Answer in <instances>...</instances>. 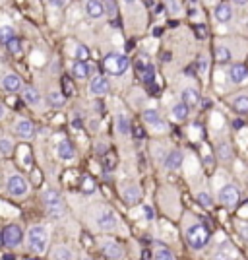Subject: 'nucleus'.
<instances>
[{
  "label": "nucleus",
  "instance_id": "obj_1",
  "mask_svg": "<svg viewBox=\"0 0 248 260\" xmlns=\"http://www.w3.org/2000/svg\"><path fill=\"white\" fill-rule=\"evenodd\" d=\"M185 235L188 247L194 249V251H204L208 247L210 239H212L210 231H208V228L204 224H192V226H188Z\"/></svg>",
  "mask_w": 248,
  "mask_h": 260
},
{
  "label": "nucleus",
  "instance_id": "obj_2",
  "mask_svg": "<svg viewBox=\"0 0 248 260\" xmlns=\"http://www.w3.org/2000/svg\"><path fill=\"white\" fill-rule=\"evenodd\" d=\"M28 247L35 255H45L49 247V229L45 226H31L28 229Z\"/></svg>",
  "mask_w": 248,
  "mask_h": 260
},
{
  "label": "nucleus",
  "instance_id": "obj_3",
  "mask_svg": "<svg viewBox=\"0 0 248 260\" xmlns=\"http://www.w3.org/2000/svg\"><path fill=\"white\" fill-rule=\"evenodd\" d=\"M41 200H43V204H45V208H47V214H49L51 218L61 220L62 216L66 214L64 198L61 196L59 191H55V189H47V191H43Z\"/></svg>",
  "mask_w": 248,
  "mask_h": 260
},
{
  "label": "nucleus",
  "instance_id": "obj_4",
  "mask_svg": "<svg viewBox=\"0 0 248 260\" xmlns=\"http://www.w3.org/2000/svg\"><path fill=\"white\" fill-rule=\"evenodd\" d=\"M103 66H105V70H107L111 76H123L124 72L128 70L130 63H128V59H126L124 55L111 53V55H107V57H105V63H103Z\"/></svg>",
  "mask_w": 248,
  "mask_h": 260
},
{
  "label": "nucleus",
  "instance_id": "obj_5",
  "mask_svg": "<svg viewBox=\"0 0 248 260\" xmlns=\"http://www.w3.org/2000/svg\"><path fill=\"white\" fill-rule=\"evenodd\" d=\"M6 191L14 198H22V196H28V193H30V183L22 175H12L6 181Z\"/></svg>",
  "mask_w": 248,
  "mask_h": 260
},
{
  "label": "nucleus",
  "instance_id": "obj_6",
  "mask_svg": "<svg viewBox=\"0 0 248 260\" xmlns=\"http://www.w3.org/2000/svg\"><path fill=\"white\" fill-rule=\"evenodd\" d=\"M239 189L235 187V185H231V183H227V185H223L221 189H219V195H217V200H219V204L223 206V208H235L237 204H239Z\"/></svg>",
  "mask_w": 248,
  "mask_h": 260
},
{
  "label": "nucleus",
  "instance_id": "obj_7",
  "mask_svg": "<svg viewBox=\"0 0 248 260\" xmlns=\"http://www.w3.org/2000/svg\"><path fill=\"white\" fill-rule=\"evenodd\" d=\"M22 241H24V231H22L20 226L10 224V226L4 228V231H2V245H6L8 249H16L18 245H22Z\"/></svg>",
  "mask_w": 248,
  "mask_h": 260
},
{
  "label": "nucleus",
  "instance_id": "obj_8",
  "mask_svg": "<svg viewBox=\"0 0 248 260\" xmlns=\"http://www.w3.org/2000/svg\"><path fill=\"white\" fill-rule=\"evenodd\" d=\"M97 228L101 231H115L119 228V216L109 208L101 210V214L97 216Z\"/></svg>",
  "mask_w": 248,
  "mask_h": 260
},
{
  "label": "nucleus",
  "instance_id": "obj_9",
  "mask_svg": "<svg viewBox=\"0 0 248 260\" xmlns=\"http://www.w3.org/2000/svg\"><path fill=\"white\" fill-rule=\"evenodd\" d=\"M99 247H101V251H103V255L107 259H123L124 257L123 247L117 245V241H113V239H101Z\"/></svg>",
  "mask_w": 248,
  "mask_h": 260
},
{
  "label": "nucleus",
  "instance_id": "obj_10",
  "mask_svg": "<svg viewBox=\"0 0 248 260\" xmlns=\"http://www.w3.org/2000/svg\"><path fill=\"white\" fill-rule=\"evenodd\" d=\"M111 92V84L105 76H95L92 82H90V94L95 98H103Z\"/></svg>",
  "mask_w": 248,
  "mask_h": 260
},
{
  "label": "nucleus",
  "instance_id": "obj_11",
  "mask_svg": "<svg viewBox=\"0 0 248 260\" xmlns=\"http://www.w3.org/2000/svg\"><path fill=\"white\" fill-rule=\"evenodd\" d=\"M14 132L22 140H31L33 134H35V127H33V123H31L30 119H18L14 123Z\"/></svg>",
  "mask_w": 248,
  "mask_h": 260
},
{
  "label": "nucleus",
  "instance_id": "obj_12",
  "mask_svg": "<svg viewBox=\"0 0 248 260\" xmlns=\"http://www.w3.org/2000/svg\"><path fill=\"white\" fill-rule=\"evenodd\" d=\"M214 18L217 24H229L233 20V6L229 2H219L214 10Z\"/></svg>",
  "mask_w": 248,
  "mask_h": 260
},
{
  "label": "nucleus",
  "instance_id": "obj_13",
  "mask_svg": "<svg viewBox=\"0 0 248 260\" xmlns=\"http://www.w3.org/2000/svg\"><path fill=\"white\" fill-rule=\"evenodd\" d=\"M229 80H231L233 84H245V82H248V68H247V65H241V63H237V65L229 66Z\"/></svg>",
  "mask_w": 248,
  "mask_h": 260
},
{
  "label": "nucleus",
  "instance_id": "obj_14",
  "mask_svg": "<svg viewBox=\"0 0 248 260\" xmlns=\"http://www.w3.org/2000/svg\"><path fill=\"white\" fill-rule=\"evenodd\" d=\"M183 162H185V154L179 152V150H173V152H169V154L165 156L163 165H165V169H169V171H177V169L183 165Z\"/></svg>",
  "mask_w": 248,
  "mask_h": 260
},
{
  "label": "nucleus",
  "instance_id": "obj_15",
  "mask_svg": "<svg viewBox=\"0 0 248 260\" xmlns=\"http://www.w3.org/2000/svg\"><path fill=\"white\" fill-rule=\"evenodd\" d=\"M22 99L30 105V107H39L41 103H43V98H41V94L35 90V88H31V86H24L22 90Z\"/></svg>",
  "mask_w": 248,
  "mask_h": 260
},
{
  "label": "nucleus",
  "instance_id": "obj_16",
  "mask_svg": "<svg viewBox=\"0 0 248 260\" xmlns=\"http://www.w3.org/2000/svg\"><path fill=\"white\" fill-rule=\"evenodd\" d=\"M86 14L92 20H101L105 16V4H103V0H88L86 2Z\"/></svg>",
  "mask_w": 248,
  "mask_h": 260
},
{
  "label": "nucleus",
  "instance_id": "obj_17",
  "mask_svg": "<svg viewBox=\"0 0 248 260\" xmlns=\"http://www.w3.org/2000/svg\"><path fill=\"white\" fill-rule=\"evenodd\" d=\"M57 154H59V158H61L62 162H72L76 158V150H74V146H72L70 140H61L59 142Z\"/></svg>",
  "mask_w": 248,
  "mask_h": 260
},
{
  "label": "nucleus",
  "instance_id": "obj_18",
  "mask_svg": "<svg viewBox=\"0 0 248 260\" xmlns=\"http://www.w3.org/2000/svg\"><path fill=\"white\" fill-rule=\"evenodd\" d=\"M2 86H4V90H6V92L16 94V92H20V90H22V78H20L18 74L10 72V74H6V76L2 78Z\"/></svg>",
  "mask_w": 248,
  "mask_h": 260
},
{
  "label": "nucleus",
  "instance_id": "obj_19",
  "mask_svg": "<svg viewBox=\"0 0 248 260\" xmlns=\"http://www.w3.org/2000/svg\"><path fill=\"white\" fill-rule=\"evenodd\" d=\"M123 198L126 204H138L142 198V191L138 185H126L123 189Z\"/></svg>",
  "mask_w": 248,
  "mask_h": 260
},
{
  "label": "nucleus",
  "instance_id": "obj_20",
  "mask_svg": "<svg viewBox=\"0 0 248 260\" xmlns=\"http://www.w3.org/2000/svg\"><path fill=\"white\" fill-rule=\"evenodd\" d=\"M72 76L76 80H88V76H90V65H88V61H78L76 59V63L72 65Z\"/></svg>",
  "mask_w": 248,
  "mask_h": 260
},
{
  "label": "nucleus",
  "instance_id": "obj_21",
  "mask_svg": "<svg viewBox=\"0 0 248 260\" xmlns=\"http://www.w3.org/2000/svg\"><path fill=\"white\" fill-rule=\"evenodd\" d=\"M181 101L186 103L190 109H192V107H198V103H200V94H198V90H194V88H185V90L181 92Z\"/></svg>",
  "mask_w": 248,
  "mask_h": 260
},
{
  "label": "nucleus",
  "instance_id": "obj_22",
  "mask_svg": "<svg viewBox=\"0 0 248 260\" xmlns=\"http://www.w3.org/2000/svg\"><path fill=\"white\" fill-rule=\"evenodd\" d=\"M115 129H117V132H119L121 136H128V134H130L132 125H130V119H128L124 113H119V115L115 117Z\"/></svg>",
  "mask_w": 248,
  "mask_h": 260
},
{
  "label": "nucleus",
  "instance_id": "obj_23",
  "mask_svg": "<svg viewBox=\"0 0 248 260\" xmlns=\"http://www.w3.org/2000/svg\"><path fill=\"white\" fill-rule=\"evenodd\" d=\"M51 259H57V260H72L74 259V253L68 245H55L53 253H51Z\"/></svg>",
  "mask_w": 248,
  "mask_h": 260
},
{
  "label": "nucleus",
  "instance_id": "obj_24",
  "mask_svg": "<svg viewBox=\"0 0 248 260\" xmlns=\"http://www.w3.org/2000/svg\"><path fill=\"white\" fill-rule=\"evenodd\" d=\"M188 113H190V107L186 103H183V101H179V103L173 105V117H175V121H179V123L186 121Z\"/></svg>",
  "mask_w": 248,
  "mask_h": 260
},
{
  "label": "nucleus",
  "instance_id": "obj_25",
  "mask_svg": "<svg viewBox=\"0 0 248 260\" xmlns=\"http://www.w3.org/2000/svg\"><path fill=\"white\" fill-rule=\"evenodd\" d=\"M216 158L217 160H221V162H231V160H233V150H231V146H229L227 142H221V144L217 146Z\"/></svg>",
  "mask_w": 248,
  "mask_h": 260
},
{
  "label": "nucleus",
  "instance_id": "obj_26",
  "mask_svg": "<svg viewBox=\"0 0 248 260\" xmlns=\"http://www.w3.org/2000/svg\"><path fill=\"white\" fill-rule=\"evenodd\" d=\"M231 105L239 115H248V96H237L231 101Z\"/></svg>",
  "mask_w": 248,
  "mask_h": 260
},
{
  "label": "nucleus",
  "instance_id": "obj_27",
  "mask_svg": "<svg viewBox=\"0 0 248 260\" xmlns=\"http://www.w3.org/2000/svg\"><path fill=\"white\" fill-rule=\"evenodd\" d=\"M216 61L219 65H229L231 63V51L225 45H217L216 47Z\"/></svg>",
  "mask_w": 248,
  "mask_h": 260
},
{
  "label": "nucleus",
  "instance_id": "obj_28",
  "mask_svg": "<svg viewBox=\"0 0 248 260\" xmlns=\"http://www.w3.org/2000/svg\"><path fill=\"white\" fill-rule=\"evenodd\" d=\"M47 101H49V105L51 107H55V109H61L64 107V103H66V98L62 96L61 92H49V96H47Z\"/></svg>",
  "mask_w": 248,
  "mask_h": 260
},
{
  "label": "nucleus",
  "instance_id": "obj_29",
  "mask_svg": "<svg viewBox=\"0 0 248 260\" xmlns=\"http://www.w3.org/2000/svg\"><path fill=\"white\" fill-rule=\"evenodd\" d=\"M144 121L148 123V127H154L155 123L161 121L159 111H157V109H146V111H144Z\"/></svg>",
  "mask_w": 248,
  "mask_h": 260
},
{
  "label": "nucleus",
  "instance_id": "obj_30",
  "mask_svg": "<svg viewBox=\"0 0 248 260\" xmlns=\"http://www.w3.org/2000/svg\"><path fill=\"white\" fill-rule=\"evenodd\" d=\"M16 37V30L12 28V26H2L0 28V43H8L10 39H14Z\"/></svg>",
  "mask_w": 248,
  "mask_h": 260
},
{
  "label": "nucleus",
  "instance_id": "obj_31",
  "mask_svg": "<svg viewBox=\"0 0 248 260\" xmlns=\"http://www.w3.org/2000/svg\"><path fill=\"white\" fill-rule=\"evenodd\" d=\"M196 200H198V202H200V206H202V208H206V210H210V208L214 206V198L208 195V193H204V191L196 195Z\"/></svg>",
  "mask_w": 248,
  "mask_h": 260
},
{
  "label": "nucleus",
  "instance_id": "obj_32",
  "mask_svg": "<svg viewBox=\"0 0 248 260\" xmlns=\"http://www.w3.org/2000/svg\"><path fill=\"white\" fill-rule=\"evenodd\" d=\"M154 257L157 260H175V255H173L167 247H159V249H155Z\"/></svg>",
  "mask_w": 248,
  "mask_h": 260
},
{
  "label": "nucleus",
  "instance_id": "obj_33",
  "mask_svg": "<svg viewBox=\"0 0 248 260\" xmlns=\"http://www.w3.org/2000/svg\"><path fill=\"white\" fill-rule=\"evenodd\" d=\"M6 47H8V51H10L12 55H20V53H22V43H20V39H18V37L10 39V41L6 43Z\"/></svg>",
  "mask_w": 248,
  "mask_h": 260
},
{
  "label": "nucleus",
  "instance_id": "obj_34",
  "mask_svg": "<svg viewBox=\"0 0 248 260\" xmlns=\"http://www.w3.org/2000/svg\"><path fill=\"white\" fill-rule=\"evenodd\" d=\"M12 150H14V142L10 138H0V154L8 156L12 154Z\"/></svg>",
  "mask_w": 248,
  "mask_h": 260
},
{
  "label": "nucleus",
  "instance_id": "obj_35",
  "mask_svg": "<svg viewBox=\"0 0 248 260\" xmlns=\"http://www.w3.org/2000/svg\"><path fill=\"white\" fill-rule=\"evenodd\" d=\"M74 55H76L78 61H88L90 59V49L86 45H78L76 51H74Z\"/></svg>",
  "mask_w": 248,
  "mask_h": 260
},
{
  "label": "nucleus",
  "instance_id": "obj_36",
  "mask_svg": "<svg viewBox=\"0 0 248 260\" xmlns=\"http://www.w3.org/2000/svg\"><path fill=\"white\" fill-rule=\"evenodd\" d=\"M20 162L24 163L26 167H30V165H31L30 148H28V146H22V148H20Z\"/></svg>",
  "mask_w": 248,
  "mask_h": 260
},
{
  "label": "nucleus",
  "instance_id": "obj_37",
  "mask_svg": "<svg viewBox=\"0 0 248 260\" xmlns=\"http://www.w3.org/2000/svg\"><path fill=\"white\" fill-rule=\"evenodd\" d=\"M142 214H144V218H146L148 222H154L155 212H154V208H152L150 204H144V206H142Z\"/></svg>",
  "mask_w": 248,
  "mask_h": 260
},
{
  "label": "nucleus",
  "instance_id": "obj_38",
  "mask_svg": "<svg viewBox=\"0 0 248 260\" xmlns=\"http://www.w3.org/2000/svg\"><path fill=\"white\" fill-rule=\"evenodd\" d=\"M82 191H84L86 195H92L93 191H95V185H93V181L90 179V177L84 179V183H82Z\"/></svg>",
  "mask_w": 248,
  "mask_h": 260
},
{
  "label": "nucleus",
  "instance_id": "obj_39",
  "mask_svg": "<svg viewBox=\"0 0 248 260\" xmlns=\"http://www.w3.org/2000/svg\"><path fill=\"white\" fill-rule=\"evenodd\" d=\"M237 231L241 233V237H243L245 241H248V224L247 222H239V224H237Z\"/></svg>",
  "mask_w": 248,
  "mask_h": 260
},
{
  "label": "nucleus",
  "instance_id": "obj_40",
  "mask_svg": "<svg viewBox=\"0 0 248 260\" xmlns=\"http://www.w3.org/2000/svg\"><path fill=\"white\" fill-rule=\"evenodd\" d=\"M198 72H200L202 76H206V72H208V59H206V57H200V59H198Z\"/></svg>",
  "mask_w": 248,
  "mask_h": 260
},
{
  "label": "nucleus",
  "instance_id": "obj_41",
  "mask_svg": "<svg viewBox=\"0 0 248 260\" xmlns=\"http://www.w3.org/2000/svg\"><path fill=\"white\" fill-rule=\"evenodd\" d=\"M47 2H49L51 8H57V10H61V8H64L68 4V0H47Z\"/></svg>",
  "mask_w": 248,
  "mask_h": 260
},
{
  "label": "nucleus",
  "instance_id": "obj_42",
  "mask_svg": "<svg viewBox=\"0 0 248 260\" xmlns=\"http://www.w3.org/2000/svg\"><path fill=\"white\" fill-rule=\"evenodd\" d=\"M167 6L171 8V14H179V10H181V6L177 4V0H169V2H167Z\"/></svg>",
  "mask_w": 248,
  "mask_h": 260
},
{
  "label": "nucleus",
  "instance_id": "obj_43",
  "mask_svg": "<svg viewBox=\"0 0 248 260\" xmlns=\"http://www.w3.org/2000/svg\"><path fill=\"white\" fill-rule=\"evenodd\" d=\"M154 129L157 130V132H161V130L165 132V130H167V123H163V121H159V123H155V125H154Z\"/></svg>",
  "mask_w": 248,
  "mask_h": 260
},
{
  "label": "nucleus",
  "instance_id": "obj_44",
  "mask_svg": "<svg viewBox=\"0 0 248 260\" xmlns=\"http://www.w3.org/2000/svg\"><path fill=\"white\" fill-rule=\"evenodd\" d=\"M231 2H233L235 6H239V8H241V6H247L248 4V0H231Z\"/></svg>",
  "mask_w": 248,
  "mask_h": 260
},
{
  "label": "nucleus",
  "instance_id": "obj_45",
  "mask_svg": "<svg viewBox=\"0 0 248 260\" xmlns=\"http://www.w3.org/2000/svg\"><path fill=\"white\" fill-rule=\"evenodd\" d=\"M90 129H92V130H97V129H99V121H97V119H93L92 123H90Z\"/></svg>",
  "mask_w": 248,
  "mask_h": 260
},
{
  "label": "nucleus",
  "instance_id": "obj_46",
  "mask_svg": "<svg viewBox=\"0 0 248 260\" xmlns=\"http://www.w3.org/2000/svg\"><path fill=\"white\" fill-rule=\"evenodd\" d=\"M6 113H8V111H6V107H4L2 103H0V121H2L4 117H6Z\"/></svg>",
  "mask_w": 248,
  "mask_h": 260
},
{
  "label": "nucleus",
  "instance_id": "obj_47",
  "mask_svg": "<svg viewBox=\"0 0 248 260\" xmlns=\"http://www.w3.org/2000/svg\"><path fill=\"white\" fill-rule=\"evenodd\" d=\"M124 2H126V4H136L138 0H124Z\"/></svg>",
  "mask_w": 248,
  "mask_h": 260
},
{
  "label": "nucleus",
  "instance_id": "obj_48",
  "mask_svg": "<svg viewBox=\"0 0 248 260\" xmlns=\"http://www.w3.org/2000/svg\"><path fill=\"white\" fill-rule=\"evenodd\" d=\"M0 247H2V233H0Z\"/></svg>",
  "mask_w": 248,
  "mask_h": 260
}]
</instances>
